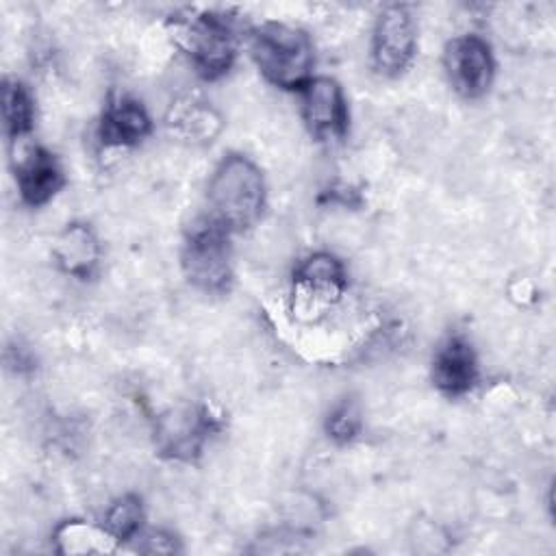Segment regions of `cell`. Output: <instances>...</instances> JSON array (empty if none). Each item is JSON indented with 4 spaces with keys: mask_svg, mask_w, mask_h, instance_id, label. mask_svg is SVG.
Listing matches in <instances>:
<instances>
[{
    "mask_svg": "<svg viewBox=\"0 0 556 556\" xmlns=\"http://www.w3.org/2000/svg\"><path fill=\"white\" fill-rule=\"evenodd\" d=\"M143 519H146V510H143L141 497L135 493H126L106 508L102 526L117 543L119 541L124 543V541H132L143 530Z\"/></svg>",
    "mask_w": 556,
    "mask_h": 556,
    "instance_id": "e0dca14e",
    "label": "cell"
},
{
    "mask_svg": "<svg viewBox=\"0 0 556 556\" xmlns=\"http://www.w3.org/2000/svg\"><path fill=\"white\" fill-rule=\"evenodd\" d=\"M180 267L189 285L204 293L222 295L232 285L230 230L211 215L195 222L185 235Z\"/></svg>",
    "mask_w": 556,
    "mask_h": 556,
    "instance_id": "277c9868",
    "label": "cell"
},
{
    "mask_svg": "<svg viewBox=\"0 0 556 556\" xmlns=\"http://www.w3.org/2000/svg\"><path fill=\"white\" fill-rule=\"evenodd\" d=\"M169 33L200 76L215 80L232 67L237 56V35L232 17L226 13L187 11L169 20Z\"/></svg>",
    "mask_w": 556,
    "mask_h": 556,
    "instance_id": "3957f363",
    "label": "cell"
},
{
    "mask_svg": "<svg viewBox=\"0 0 556 556\" xmlns=\"http://www.w3.org/2000/svg\"><path fill=\"white\" fill-rule=\"evenodd\" d=\"M165 126L169 135L178 137L180 141L211 143L219 135L224 122L208 102L198 98H182L169 106L165 115Z\"/></svg>",
    "mask_w": 556,
    "mask_h": 556,
    "instance_id": "5bb4252c",
    "label": "cell"
},
{
    "mask_svg": "<svg viewBox=\"0 0 556 556\" xmlns=\"http://www.w3.org/2000/svg\"><path fill=\"white\" fill-rule=\"evenodd\" d=\"M13 172L22 202L33 208L48 204L65 187V174L59 159L41 146H30L15 161Z\"/></svg>",
    "mask_w": 556,
    "mask_h": 556,
    "instance_id": "8fae6325",
    "label": "cell"
},
{
    "mask_svg": "<svg viewBox=\"0 0 556 556\" xmlns=\"http://www.w3.org/2000/svg\"><path fill=\"white\" fill-rule=\"evenodd\" d=\"M2 119L4 132L11 141L26 137L35 124V102L26 85L13 78H4L2 83Z\"/></svg>",
    "mask_w": 556,
    "mask_h": 556,
    "instance_id": "2e32d148",
    "label": "cell"
},
{
    "mask_svg": "<svg viewBox=\"0 0 556 556\" xmlns=\"http://www.w3.org/2000/svg\"><path fill=\"white\" fill-rule=\"evenodd\" d=\"M443 67L452 89L467 98H482L495 76V61L486 39L478 35H458L445 43Z\"/></svg>",
    "mask_w": 556,
    "mask_h": 556,
    "instance_id": "52a82bcc",
    "label": "cell"
},
{
    "mask_svg": "<svg viewBox=\"0 0 556 556\" xmlns=\"http://www.w3.org/2000/svg\"><path fill=\"white\" fill-rule=\"evenodd\" d=\"M478 356L471 341L460 334H447L432 356V384L447 397H463L478 384Z\"/></svg>",
    "mask_w": 556,
    "mask_h": 556,
    "instance_id": "9c48e42d",
    "label": "cell"
},
{
    "mask_svg": "<svg viewBox=\"0 0 556 556\" xmlns=\"http://www.w3.org/2000/svg\"><path fill=\"white\" fill-rule=\"evenodd\" d=\"M54 549L59 554H104L115 547V539L104 526H93L80 519H67L54 528Z\"/></svg>",
    "mask_w": 556,
    "mask_h": 556,
    "instance_id": "9a60e30c",
    "label": "cell"
},
{
    "mask_svg": "<svg viewBox=\"0 0 556 556\" xmlns=\"http://www.w3.org/2000/svg\"><path fill=\"white\" fill-rule=\"evenodd\" d=\"M52 258L63 274L89 280L100 265V241L87 224H67L52 245Z\"/></svg>",
    "mask_w": 556,
    "mask_h": 556,
    "instance_id": "4fadbf2b",
    "label": "cell"
},
{
    "mask_svg": "<svg viewBox=\"0 0 556 556\" xmlns=\"http://www.w3.org/2000/svg\"><path fill=\"white\" fill-rule=\"evenodd\" d=\"M326 434L328 439H332L334 443L343 445L350 443L358 437L361 428H363V415H361V404L354 397H343L339 400L328 417H326Z\"/></svg>",
    "mask_w": 556,
    "mask_h": 556,
    "instance_id": "ac0fdd59",
    "label": "cell"
},
{
    "mask_svg": "<svg viewBox=\"0 0 556 556\" xmlns=\"http://www.w3.org/2000/svg\"><path fill=\"white\" fill-rule=\"evenodd\" d=\"M211 217L230 232L252 228L265 208V178L254 161L230 152L208 180Z\"/></svg>",
    "mask_w": 556,
    "mask_h": 556,
    "instance_id": "6da1fadb",
    "label": "cell"
},
{
    "mask_svg": "<svg viewBox=\"0 0 556 556\" xmlns=\"http://www.w3.org/2000/svg\"><path fill=\"white\" fill-rule=\"evenodd\" d=\"M302 119L308 132L319 139H341L348 130V102L341 85L328 76H313L300 89Z\"/></svg>",
    "mask_w": 556,
    "mask_h": 556,
    "instance_id": "ba28073f",
    "label": "cell"
},
{
    "mask_svg": "<svg viewBox=\"0 0 556 556\" xmlns=\"http://www.w3.org/2000/svg\"><path fill=\"white\" fill-rule=\"evenodd\" d=\"M348 274L343 263L330 252L308 254L293 271V313L315 319L328 313L345 293Z\"/></svg>",
    "mask_w": 556,
    "mask_h": 556,
    "instance_id": "5b68a950",
    "label": "cell"
},
{
    "mask_svg": "<svg viewBox=\"0 0 556 556\" xmlns=\"http://www.w3.org/2000/svg\"><path fill=\"white\" fill-rule=\"evenodd\" d=\"M250 54L267 83L300 91L313 78L315 48L311 37L282 22H263L250 30Z\"/></svg>",
    "mask_w": 556,
    "mask_h": 556,
    "instance_id": "7a4b0ae2",
    "label": "cell"
},
{
    "mask_svg": "<svg viewBox=\"0 0 556 556\" xmlns=\"http://www.w3.org/2000/svg\"><path fill=\"white\" fill-rule=\"evenodd\" d=\"M417 52V26L406 4L380 11L371 33V61L384 76H397L413 63Z\"/></svg>",
    "mask_w": 556,
    "mask_h": 556,
    "instance_id": "8992f818",
    "label": "cell"
},
{
    "mask_svg": "<svg viewBox=\"0 0 556 556\" xmlns=\"http://www.w3.org/2000/svg\"><path fill=\"white\" fill-rule=\"evenodd\" d=\"M219 428L217 417L204 406L174 413V417H163L159 424V450L169 458L193 460L206 439Z\"/></svg>",
    "mask_w": 556,
    "mask_h": 556,
    "instance_id": "30bf717a",
    "label": "cell"
},
{
    "mask_svg": "<svg viewBox=\"0 0 556 556\" xmlns=\"http://www.w3.org/2000/svg\"><path fill=\"white\" fill-rule=\"evenodd\" d=\"M152 132V119L146 106L128 96L113 98L98 126V139L106 148H128L141 143Z\"/></svg>",
    "mask_w": 556,
    "mask_h": 556,
    "instance_id": "7c38bea8",
    "label": "cell"
},
{
    "mask_svg": "<svg viewBox=\"0 0 556 556\" xmlns=\"http://www.w3.org/2000/svg\"><path fill=\"white\" fill-rule=\"evenodd\" d=\"M132 541H137V549L146 554H174L180 549L178 539L165 530H141Z\"/></svg>",
    "mask_w": 556,
    "mask_h": 556,
    "instance_id": "d6986e66",
    "label": "cell"
}]
</instances>
